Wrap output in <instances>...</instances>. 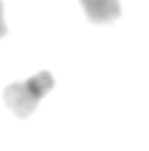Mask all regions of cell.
<instances>
[{"instance_id":"cell-1","label":"cell","mask_w":149,"mask_h":151,"mask_svg":"<svg viewBox=\"0 0 149 151\" xmlns=\"http://www.w3.org/2000/svg\"><path fill=\"white\" fill-rule=\"evenodd\" d=\"M54 88V77L49 70H40L35 76L11 83L4 88V104L14 116L27 119L35 113L40 100Z\"/></svg>"},{"instance_id":"cell-2","label":"cell","mask_w":149,"mask_h":151,"mask_svg":"<svg viewBox=\"0 0 149 151\" xmlns=\"http://www.w3.org/2000/svg\"><path fill=\"white\" fill-rule=\"evenodd\" d=\"M86 18L95 25L112 23L121 16L119 0H79Z\"/></svg>"},{"instance_id":"cell-3","label":"cell","mask_w":149,"mask_h":151,"mask_svg":"<svg viewBox=\"0 0 149 151\" xmlns=\"http://www.w3.org/2000/svg\"><path fill=\"white\" fill-rule=\"evenodd\" d=\"M7 35V25L4 19V2L0 0V39H4Z\"/></svg>"}]
</instances>
